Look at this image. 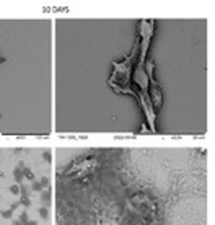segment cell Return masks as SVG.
<instances>
[{"instance_id": "3957f363", "label": "cell", "mask_w": 215, "mask_h": 225, "mask_svg": "<svg viewBox=\"0 0 215 225\" xmlns=\"http://www.w3.org/2000/svg\"><path fill=\"white\" fill-rule=\"evenodd\" d=\"M153 25L155 23L152 20L140 21L139 39L134 42L132 51L124 61L112 64V74L107 83L116 93L135 96L147 114L150 129L155 131V104L153 96L148 91V88L155 83L152 80V70L145 69V57L153 36Z\"/></svg>"}, {"instance_id": "7a4b0ae2", "label": "cell", "mask_w": 215, "mask_h": 225, "mask_svg": "<svg viewBox=\"0 0 215 225\" xmlns=\"http://www.w3.org/2000/svg\"><path fill=\"white\" fill-rule=\"evenodd\" d=\"M54 152L0 145V225H54Z\"/></svg>"}, {"instance_id": "6da1fadb", "label": "cell", "mask_w": 215, "mask_h": 225, "mask_svg": "<svg viewBox=\"0 0 215 225\" xmlns=\"http://www.w3.org/2000/svg\"><path fill=\"white\" fill-rule=\"evenodd\" d=\"M204 147H99L65 165L54 152V225H194L207 214Z\"/></svg>"}]
</instances>
